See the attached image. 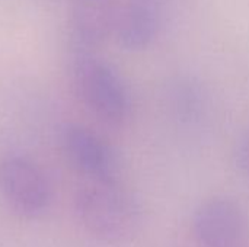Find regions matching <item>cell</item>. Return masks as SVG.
Here are the masks:
<instances>
[{"label": "cell", "mask_w": 249, "mask_h": 247, "mask_svg": "<svg viewBox=\"0 0 249 247\" xmlns=\"http://www.w3.org/2000/svg\"><path fill=\"white\" fill-rule=\"evenodd\" d=\"M233 165L241 173L249 176V132L238 141L233 150Z\"/></svg>", "instance_id": "obj_8"}, {"label": "cell", "mask_w": 249, "mask_h": 247, "mask_svg": "<svg viewBox=\"0 0 249 247\" xmlns=\"http://www.w3.org/2000/svg\"><path fill=\"white\" fill-rule=\"evenodd\" d=\"M61 150L70 166L89 182H117V157L108 143L88 127L70 124L61 132Z\"/></svg>", "instance_id": "obj_4"}, {"label": "cell", "mask_w": 249, "mask_h": 247, "mask_svg": "<svg viewBox=\"0 0 249 247\" xmlns=\"http://www.w3.org/2000/svg\"><path fill=\"white\" fill-rule=\"evenodd\" d=\"M0 197L18 217L38 220L48 211L53 191L35 162L20 154H6L0 159Z\"/></svg>", "instance_id": "obj_3"}, {"label": "cell", "mask_w": 249, "mask_h": 247, "mask_svg": "<svg viewBox=\"0 0 249 247\" xmlns=\"http://www.w3.org/2000/svg\"><path fill=\"white\" fill-rule=\"evenodd\" d=\"M117 7L112 0H69V31L73 52H96L114 32Z\"/></svg>", "instance_id": "obj_6"}, {"label": "cell", "mask_w": 249, "mask_h": 247, "mask_svg": "<svg viewBox=\"0 0 249 247\" xmlns=\"http://www.w3.org/2000/svg\"><path fill=\"white\" fill-rule=\"evenodd\" d=\"M159 31V13L152 0H130L117 7L114 35L118 44L130 51L149 47Z\"/></svg>", "instance_id": "obj_7"}, {"label": "cell", "mask_w": 249, "mask_h": 247, "mask_svg": "<svg viewBox=\"0 0 249 247\" xmlns=\"http://www.w3.org/2000/svg\"><path fill=\"white\" fill-rule=\"evenodd\" d=\"M71 80L85 106L109 125H123L131 111L128 89L117 68L96 52H73Z\"/></svg>", "instance_id": "obj_2"}, {"label": "cell", "mask_w": 249, "mask_h": 247, "mask_svg": "<svg viewBox=\"0 0 249 247\" xmlns=\"http://www.w3.org/2000/svg\"><path fill=\"white\" fill-rule=\"evenodd\" d=\"M73 204L82 229L99 242L124 243L140 229L142 208L118 182H89L76 192Z\"/></svg>", "instance_id": "obj_1"}, {"label": "cell", "mask_w": 249, "mask_h": 247, "mask_svg": "<svg viewBox=\"0 0 249 247\" xmlns=\"http://www.w3.org/2000/svg\"><path fill=\"white\" fill-rule=\"evenodd\" d=\"M193 233L203 247H233L244 233V214L231 198L213 197L193 214Z\"/></svg>", "instance_id": "obj_5"}]
</instances>
